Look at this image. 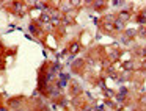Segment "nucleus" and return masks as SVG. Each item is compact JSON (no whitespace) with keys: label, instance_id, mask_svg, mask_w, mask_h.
<instances>
[{"label":"nucleus","instance_id":"nucleus-1","mask_svg":"<svg viewBox=\"0 0 146 111\" xmlns=\"http://www.w3.org/2000/svg\"><path fill=\"white\" fill-rule=\"evenodd\" d=\"M10 11L14 14V16L19 17V19H22V17L25 16L30 10L27 8L25 2H21V0H13V2H10Z\"/></svg>","mask_w":146,"mask_h":111},{"label":"nucleus","instance_id":"nucleus-2","mask_svg":"<svg viewBox=\"0 0 146 111\" xmlns=\"http://www.w3.org/2000/svg\"><path fill=\"white\" fill-rule=\"evenodd\" d=\"M25 100L27 99L24 97V95H16V97H10L7 100V106L10 108L11 111H19L24 108V105H25Z\"/></svg>","mask_w":146,"mask_h":111},{"label":"nucleus","instance_id":"nucleus-3","mask_svg":"<svg viewBox=\"0 0 146 111\" xmlns=\"http://www.w3.org/2000/svg\"><path fill=\"white\" fill-rule=\"evenodd\" d=\"M29 32H30V35L33 36V38H38V39H41L42 36H44V30L41 28V27L38 25V24L35 22V20H32L30 22V25H29Z\"/></svg>","mask_w":146,"mask_h":111},{"label":"nucleus","instance_id":"nucleus-4","mask_svg":"<svg viewBox=\"0 0 146 111\" xmlns=\"http://www.w3.org/2000/svg\"><path fill=\"white\" fill-rule=\"evenodd\" d=\"M132 16H133V14H132V11H130V8H127V10H124V8H123V10L116 14V19L121 20L123 24H127L129 20H132Z\"/></svg>","mask_w":146,"mask_h":111},{"label":"nucleus","instance_id":"nucleus-5","mask_svg":"<svg viewBox=\"0 0 146 111\" xmlns=\"http://www.w3.org/2000/svg\"><path fill=\"white\" fill-rule=\"evenodd\" d=\"M83 94V89L80 88V85L77 81H69V95L71 97H79V95Z\"/></svg>","mask_w":146,"mask_h":111},{"label":"nucleus","instance_id":"nucleus-6","mask_svg":"<svg viewBox=\"0 0 146 111\" xmlns=\"http://www.w3.org/2000/svg\"><path fill=\"white\" fill-rule=\"evenodd\" d=\"M91 8L94 11H98V13H101V11H104L105 8H108V2L107 0H93Z\"/></svg>","mask_w":146,"mask_h":111},{"label":"nucleus","instance_id":"nucleus-7","mask_svg":"<svg viewBox=\"0 0 146 111\" xmlns=\"http://www.w3.org/2000/svg\"><path fill=\"white\" fill-rule=\"evenodd\" d=\"M107 58L108 61H110L111 64H115V63H118L119 61V58H121V53H119V50H115V49H111V50H108V53H107Z\"/></svg>","mask_w":146,"mask_h":111},{"label":"nucleus","instance_id":"nucleus-8","mask_svg":"<svg viewBox=\"0 0 146 111\" xmlns=\"http://www.w3.org/2000/svg\"><path fill=\"white\" fill-rule=\"evenodd\" d=\"M85 58H76V60H74V63H72V70L76 74H80V70H82V67H85Z\"/></svg>","mask_w":146,"mask_h":111},{"label":"nucleus","instance_id":"nucleus-9","mask_svg":"<svg viewBox=\"0 0 146 111\" xmlns=\"http://www.w3.org/2000/svg\"><path fill=\"white\" fill-rule=\"evenodd\" d=\"M80 49H82V44H80L77 39H76V41H71L69 45H68V50H69V53H71V55H76V56H77V53L80 52Z\"/></svg>","mask_w":146,"mask_h":111},{"label":"nucleus","instance_id":"nucleus-10","mask_svg":"<svg viewBox=\"0 0 146 111\" xmlns=\"http://www.w3.org/2000/svg\"><path fill=\"white\" fill-rule=\"evenodd\" d=\"M101 30L105 33V35H110V36H115V30H113V24H105V22H101Z\"/></svg>","mask_w":146,"mask_h":111},{"label":"nucleus","instance_id":"nucleus-11","mask_svg":"<svg viewBox=\"0 0 146 111\" xmlns=\"http://www.w3.org/2000/svg\"><path fill=\"white\" fill-rule=\"evenodd\" d=\"M113 30H115V33H118V35H121V33H124V30H126V24H123L121 20H115V24H113Z\"/></svg>","mask_w":146,"mask_h":111},{"label":"nucleus","instance_id":"nucleus-12","mask_svg":"<svg viewBox=\"0 0 146 111\" xmlns=\"http://www.w3.org/2000/svg\"><path fill=\"white\" fill-rule=\"evenodd\" d=\"M118 41H119L121 44L124 45V47H129V45H132V39H129L126 35H124V33H121V35L118 36Z\"/></svg>","mask_w":146,"mask_h":111},{"label":"nucleus","instance_id":"nucleus-13","mask_svg":"<svg viewBox=\"0 0 146 111\" xmlns=\"http://www.w3.org/2000/svg\"><path fill=\"white\" fill-rule=\"evenodd\" d=\"M116 95H118V97H121V99H124V100H126V99H127V95H129V88H126V86H119V89L116 91Z\"/></svg>","mask_w":146,"mask_h":111},{"label":"nucleus","instance_id":"nucleus-14","mask_svg":"<svg viewBox=\"0 0 146 111\" xmlns=\"http://www.w3.org/2000/svg\"><path fill=\"white\" fill-rule=\"evenodd\" d=\"M55 86H57L58 89H61V91H63V89H66L68 86H69V81H68V80H63V78H57Z\"/></svg>","mask_w":146,"mask_h":111},{"label":"nucleus","instance_id":"nucleus-15","mask_svg":"<svg viewBox=\"0 0 146 111\" xmlns=\"http://www.w3.org/2000/svg\"><path fill=\"white\" fill-rule=\"evenodd\" d=\"M124 35H126L129 39L135 41V39H137V28H126V30H124Z\"/></svg>","mask_w":146,"mask_h":111},{"label":"nucleus","instance_id":"nucleus-16","mask_svg":"<svg viewBox=\"0 0 146 111\" xmlns=\"http://www.w3.org/2000/svg\"><path fill=\"white\" fill-rule=\"evenodd\" d=\"M123 70L133 72V70H135V63H133V61H124L123 63Z\"/></svg>","mask_w":146,"mask_h":111},{"label":"nucleus","instance_id":"nucleus-17","mask_svg":"<svg viewBox=\"0 0 146 111\" xmlns=\"http://www.w3.org/2000/svg\"><path fill=\"white\" fill-rule=\"evenodd\" d=\"M126 3L127 2H124V0H111V2H108V5H111L113 8H124Z\"/></svg>","mask_w":146,"mask_h":111},{"label":"nucleus","instance_id":"nucleus-18","mask_svg":"<svg viewBox=\"0 0 146 111\" xmlns=\"http://www.w3.org/2000/svg\"><path fill=\"white\" fill-rule=\"evenodd\" d=\"M115 20H116V14H105L102 17V22L105 24H115Z\"/></svg>","mask_w":146,"mask_h":111},{"label":"nucleus","instance_id":"nucleus-19","mask_svg":"<svg viewBox=\"0 0 146 111\" xmlns=\"http://www.w3.org/2000/svg\"><path fill=\"white\" fill-rule=\"evenodd\" d=\"M93 105H94V110L96 111H107V106L104 105V102H94L93 100Z\"/></svg>","mask_w":146,"mask_h":111},{"label":"nucleus","instance_id":"nucleus-20","mask_svg":"<svg viewBox=\"0 0 146 111\" xmlns=\"http://www.w3.org/2000/svg\"><path fill=\"white\" fill-rule=\"evenodd\" d=\"M104 105H105L107 108H111V110H118V105L115 103L111 99H105V100H104Z\"/></svg>","mask_w":146,"mask_h":111},{"label":"nucleus","instance_id":"nucleus-21","mask_svg":"<svg viewBox=\"0 0 146 111\" xmlns=\"http://www.w3.org/2000/svg\"><path fill=\"white\" fill-rule=\"evenodd\" d=\"M104 95H105V99H115V97H116V91L107 88V89L104 91Z\"/></svg>","mask_w":146,"mask_h":111},{"label":"nucleus","instance_id":"nucleus-22","mask_svg":"<svg viewBox=\"0 0 146 111\" xmlns=\"http://www.w3.org/2000/svg\"><path fill=\"white\" fill-rule=\"evenodd\" d=\"M137 36L146 39V27H140V28H137Z\"/></svg>","mask_w":146,"mask_h":111},{"label":"nucleus","instance_id":"nucleus-23","mask_svg":"<svg viewBox=\"0 0 146 111\" xmlns=\"http://www.w3.org/2000/svg\"><path fill=\"white\" fill-rule=\"evenodd\" d=\"M138 14H140V16H141V17H143V19H146V8H143V10H141V11H140V13H138Z\"/></svg>","mask_w":146,"mask_h":111},{"label":"nucleus","instance_id":"nucleus-24","mask_svg":"<svg viewBox=\"0 0 146 111\" xmlns=\"http://www.w3.org/2000/svg\"><path fill=\"white\" fill-rule=\"evenodd\" d=\"M140 55H141V56L146 60V47H141V52H140Z\"/></svg>","mask_w":146,"mask_h":111},{"label":"nucleus","instance_id":"nucleus-25","mask_svg":"<svg viewBox=\"0 0 146 111\" xmlns=\"http://www.w3.org/2000/svg\"><path fill=\"white\" fill-rule=\"evenodd\" d=\"M25 38H27V39H30V41H33V39H35L32 35H30V33H25Z\"/></svg>","mask_w":146,"mask_h":111},{"label":"nucleus","instance_id":"nucleus-26","mask_svg":"<svg viewBox=\"0 0 146 111\" xmlns=\"http://www.w3.org/2000/svg\"><path fill=\"white\" fill-rule=\"evenodd\" d=\"M140 102H141V103H146V95H143V97L140 99Z\"/></svg>","mask_w":146,"mask_h":111},{"label":"nucleus","instance_id":"nucleus-27","mask_svg":"<svg viewBox=\"0 0 146 111\" xmlns=\"http://www.w3.org/2000/svg\"><path fill=\"white\" fill-rule=\"evenodd\" d=\"M0 105H2V103H0Z\"/></svg>","mask_w":146,"mask_h":111}]
</instances>
